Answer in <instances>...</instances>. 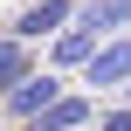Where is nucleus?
<instances>
[{
	"label": "nucleus",
	"mask_w": 131,
	"mask_h": 131,
	"mask_svg": "<svg viewBox=\"0 0 131 131\" xmlns=\"http://www.w3.org/2000/svg\"><path fill=\"white\" fill-rule=\"evenodd\" d=\"M76 83H83L90 97H97V90H111V97H117V90L131 83V35H124V28L97 41V55H90V62L76 69Z\"/></svg>",
	"instance_id": "1"
},
{
	"label": "nucleus",
	"mask_w": 131,
	"mask_h": 131,
	"mask_svg": "<svg viewBox=\"0 0 131 131\" xmlns=\"http://www.w3.org/2000/svg\"><path fill=\"white\" fill-rule=\"evenodd\" d=\"M62 90H69V76H62V69H28V76H21V83H14L7 97H0V117L28 124V117H35V111H48V104H55Z\"/></svg>",
	"instance_id": "2"
},
{
	"label": "nucleus",
	"mask_w": 131,
	"mask_h": 131,
	"mask_svg": "<svg viewBox=\"0 0 131 131\" xmlns=\"http://www.w3.org/2000/svg\"><path fill=\"white\" fill-rule=\"evenodd\" d=\"M90 124H97V97L90 90H62L48 111H35L21 131H90Z\"/></svg>",
	"instance_id": "3"
},
{
	"label": "nucleus",
	"mask_w": 131,
	"mask_h": 131,
	"mask_svg": "<svg viewBox=\"0 0 131 131\" xmlns=\"http://www.w3.org/2000/svg\"><path fill=\"white\" fill-rule=\"evenodd\" d=\"M97 41H104V35H97L90 21H69V28H55V35H48V69L76 76V69H83V62L97 55Z\"/></svg>",
	"instance_id": "4"
},
{
	"label": "nucleus",
	"mask_w": 131,
	"mask_h": 131,
	"mask_svg": "<svg viewBox=\"0 0 131 131\" xmlns=\"http://www.w3.org/2000/svg\"><path fill=\"white\" fill-rule=\"evenodd\" d=\"M76 21V0H21V14L7 21L14 35H28V41H48L55 28H69Z\"/></svg>",
	"instance_id": "5"
},
{
	"label": "nucleus",
	"mask_w": 131,
	"mask_h": 131,
	"mask_svg": "<svg viewBox=\"0 0 131 131\" xmlns=\"http://www.w3.org/2000/svg\"><path fill=\"white\" fill-rule=\"evenodd\" d=\"M28 69H35V41H28V35H14V28H0V97H7Z\"/></svg>",
	"instance_id": "6"
},
{
	"label": "nucleus",
	"mask_w": 131,
	"mask_h": 131,
	"mask_svg": "<svg viewBox=\"0 0 131 131\" xmlns=\"http://www.w3.org/2000/svg\"><path fill=\"white\" fill-rule=\"evenodd\" d=\"M76 21H90L97 35H117L131 28V0H76Z\"/></svg>",
	"instance_id": "7"
},
{
	"label": "nucleus",
	"mask_w": 131,
	"mask_h": 131,
	"mask_svg": "<svg viewBox=\"0 0 131 131\" xmlns=\"http://www.w3.org/2000/svg\"><path fill=\"white\" fill-rule=\"evenodd\" d=\"M97 131H131V104H124V97L97 111Z\"/></svg>",
	"instance_id": "8"
},
{
	"label": "nucleus",
	"mask_w": 131,
	"mask_h": 131,
	"mask_svg": "<svg viewBox=\"0 0 131 131\" xmlns=\"http://www.w3.org/2000/svg\"><path fill=\"white\" fill-rule=\"evenodd\" d=\"M117 97H124V104H131V83H124V90H117Z\"/></svg>",
	"instance_id": "9"
}]
</instances>
